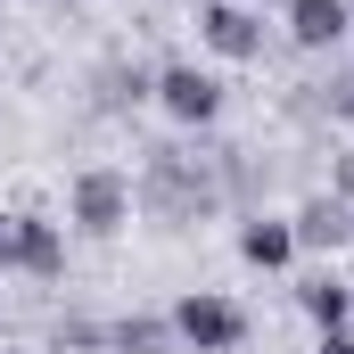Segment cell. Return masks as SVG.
I'll return each instance as SVG.
<instances>
[{
	"mask_svg": "<svg viewBox=\"0 0 354 354\" xmlns=\"http://www.w3.org/2000/svg\"><path fill=\"white\" fill-rule=\"evenodd\" d=\"M330 198H346V206H354V149H338V165H330Z\"/></svg>",
	"mask_w": 354,
	"mask_h": 354,
	"instance_id": "cell-13",
	"label": "cell"
},
{
	"mask_svg": "<svg viewBox=\"0 0 354 354\" xmlns=\"http://www.w3.org/2000/svg\"><path fill=\"white\" fill-rule=\"evenodd\" d=\"M198 41H206L214 58L248 66V58H264V17H256L248 0H198Z\"/></svg>",
	"mask_w": 354,
	"mask_h": 354,
	"instance_id": "cell-5",
	"label": "cell"
},
{
	"mask_svg": "<svg viewBox=\"0 0 354 354\" xmlns=\"http://www.w3.org/2000/svg\"><path fill=\"white\" fill-rule=\"evenodd\" d=\"M330 107H338V115H346V124H354V75H346V83H338V91H330Z\"/></svg>",
	"mask_w": 354,
	"mask_h": 354,
	"instance_id": "cell-15",
	"label": "cell"
},
{
	"mask_svg": "<svg viewBox=\"0 0 354 354\" xmlns=\"http://www.w3.org/2000/svg\"><path fill=\"white\" fill-rule=\"evenodd\" d=\"M165 115H174L181 132H198V124H214L223 115V83L206 75V66H189V58H174V66H157V91H149Z\"/></svg>",
	"mask_w": 354,
	"mask_h": 354,
	"instance_id": "cell-4",
	"label": "cell"
},
{
	"mask_svg": "<svg viewBox=\"0 0 354 354\" xmlns=\"http://www.w3.org/2000/svg\"><path fill=\"white\" fill-rule=\"evenodd\" d=\"M149 91H157V66L107 58V66L91 75V107H99V115H132V107H149Z\"/></svg>",
	"mask_w": 354,
	"mask_h": 354,
	"instance_id": "cell-9",
	"label": "cell"
},
{
	"mask_svg": "<svg viewBox=\"0 0 354 354\" xmlns=\"http://www.w3.org/2000/svg\"><path fill=\"white\" fill-rule=\"evenodd\" d=\"M165 322H174L181 354H239L248 346V313H239L231 297H214V288H181Z\"/></svg>",
	"mask_w": 354,
	"mask_h": 354,
	"instance_id": "cell-3",
	"label": "cell"
},
{
	"mask_svg": "<svg viewBox=\"0 0 354 354\" xmlns=\"http://www.w3.org/2000/svg\"><path fill=\"white\" fill-rule=\"evenodd\" d=\"M214 198H223V189L198 174V157H181V149H149V165H140V181H132V214H157L165 231L198 223Z\"/></svg>",
	"mask_w": 354,
	"mask_h": 354,
	"instance_id": "cell-1",
	"label": "cell"
},
{
	"mask_svg": "<svg viewBox=\"0 0 354 354\" xmlns=\"http://www.w3.org/2000/svg\"><path fill=\"white\" fill-rule=\"evenodd\" d=\"M107 354H181V338L165 313H124V322H107Z\"/></svg>",
	"mask_w": 354,
	"mask_h": 354,
	"instance_id": "cell-12",
	"label": "cell"
},
{
	"mask_svg": "<svg viewBox=\"0 0 354 354\" xmlns=\"http://www.w3.org/2000/svg\"><path fill=\"white\" fill-rule=\"evenodd\" d=\"M280 25H288L297 50H338V41L354 33V8H346V0H288Z\"/></svg>",
	"mask_w": 354,
	"mask_h": 354,
	"instance_id": "cell-8",
	"label": "cell"
},
{
	"mask_svg": "<svg viewBox=\"0 0 354 354\" xmlns=\"http://www.w3.org/2000/svg\"><path fill=\"white\" fill-rule=\"evenodd\" d=\"M124 223H132V174L83 165V174L66 181V231L75 239H115Z\"/></svg>",
	"mask_w": 354,
	"mask_h": 354,
	"instance_id": "cell-2",
	"label": "cell"
},
{
	"mask_svg": "<svg viewBox=\"0 0 354 354\" xmlns=\"http://www.w3.org/2000/svg\"><path fill=\"white\" fill-rule=\"evenodd\" d=\"M8 256H17V272L25 280H58L66 272V223H50V214H8Z\"/></svg>",
	"mask_w": 354,
	"mask_h": 354,
	"instance_id": "cell-6",
	"label": "cell"
},
{
	"mask_svg": "<svg viewBox=\"0 0 354 354\" xmlns=\"http://www.w3.org/2000/svg\"><path fill=\"white\" fill-rule=\"evenodd\" d=\"M0 272H17V256H8V223H0Z\"/></svg>",
	"mask_w": 354,
	"mask_h": 354,
	"instance_id": "cell-16",
	"label": "cell"
},
{
	"mask_svg": "<svg viewBox=\"0 0 354 354\" xmlns=\"http://www.w3.org/2000/svg\"><path fill=\"white\" fill-rule=\"evenodd\" d=\"M239 256L256 272H288L297 264V231H288V214H248L239 223Z\"/></svg>",
	"mask_w": 354,
	"mask_h": 354,
	"instance_id": "cell-11",
	"label": "cell"
},
{
	"mask_svg": "<svg viewBox=\"0 0 354 354\" xmlns=\"http://www.w3.org/2000/svg\"><path fill=\"white\" fill-rule=\"evenodd\" d=\"M297 313H305L313 330H354V280H338V272L297 280Z\"/></svg>",
	"mask_w": 354,
	"mask_h": 354,
	"instance_id": "cell-10",
	"label": "cell"
},
{
	"mask_svg": "<svg viewBox=\"0 0 354 354\" xmlns=\"http://www.w3.org/2000/svg\"><path fill=\"white\" fill-rule=\"evenodd\" d=\"M313 354H354V330H322V346Z\"/></svg>",
	"mask_w": 354,
	"mask_h": 354,
	"instance_id": "cell-14",
	"label": "cell"
},
{
	"mask_svg": "<svg viewBox=\"0 0 354 354\" xmlns=\"http://www.w3.org/2000/svg\"><path fill=\"white\" fill-rule=\"evenodd\" d=\"M288 231H297V256H338V248H354V206L346 198H305L288 214Z\"/></svg>",
	"mask_w": 354,
	"mask_h": 354,
	"instance_id": "cell-7",
	"label": "cell"
}]
</instances>
